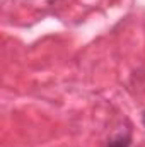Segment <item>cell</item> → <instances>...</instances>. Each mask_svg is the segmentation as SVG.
Wrapping results in <instances>:
<instances>
[{
    "label": "cell",
    "mask_w": 145,
    "mask_h": 147,
    "mask_svg": "<svg viewBox=\"0 0 145 147\" xmlns=\"http://www.w3.org/2000/svg\"><path fill=\"white\" fill-rule=\"evenodd\" d=\"M109 147H128V139H123V137H119V139H116V140H113Z\"/></svg>",
    "instance_id": "6da1fadb"
},
{
    "label": "cell",
    "mask_w": 145,
    "mask_h": 147,
    "mask_svg": "<svg viewBox=\"0 0 145 147\" xmlns=\"http://www.w3.org/2000/svg\"><path fill=\"white\" fill-rule=\"evenodd\" d=\"M144 123H145V115H144Z\"/></svg>",
    "instance_id": "7a4b0ae2"
}]
</instances>
